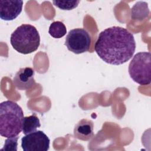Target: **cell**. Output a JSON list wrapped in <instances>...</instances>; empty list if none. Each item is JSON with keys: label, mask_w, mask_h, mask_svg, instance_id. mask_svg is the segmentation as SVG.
<instances>
[{"label": "cell", "mask_w": 151, "mask_h": 151, "mask_svg": "<svg viewBox=\"0 0 151 151\" xmlns=\"http://www.w3.org/2000/svg\"><path fill=\"white\" fill-rule=\"evenodd\" d=\"M54 5L58 8L63 10H71L76 8L80 1H53Z\"/></svg>", "instance_id": "obj_13"}, {"label": "cell", "mask_w": 151, "mask_h": 151, "mask_svg": "<svg viewBox=\"0 0 151 151\" xmlns=\"http://www.w3.org/2000/svg\"><path fill=\"white\" fill-rule=\"evenodd\" d=\"M10 42L17 52L28 54L38 49L40 44V37L34 26L22 24L11 34Z\"/></svg>", "instance_id": "obj_3"}, {"label": "cell", "mask_w": 151, "mask_h": 151, "mask_svg": "<svg viewBox=\"0 0 151 151\" xmlns=\"http://www.w3.org/2000/svg\"><path fill=\"white\" fill-rule=\"evenodd\" d=\"M135 49L133 35L127 29L117 26L102 31L94 45L95 51L103 61L116 65L129 61Z\"/></svg>", "instance_id": "obj_1"}, {"label": "cell", "mask_w": 151, "mask_h": 151, "mask_svg": "<svg viewBox=\"0 0 151 151\" xmlns=\"http://www.w3.org/2000/svg\"><path fill=\"white\" fill-rule=\"evenodd\" d=\"M91 41V37L86 30L75 28L70 30L67 35L65 45L69 51L79 54L89 50Z\"/></svg>", "instance_id": "obj_5"}, {"label": "cell", "mask_w": 151, "mask_h": 151, "mask_svg": "<svg viewBox=\"0 0 151 151\" xmlns=\"http://www.w3.org/2000/svg\"><path fill=\"white\" fill-rule=\"evenodd\" d=\"M93 123L87 119L81 120L75 126L74 136L82 140H88L93 136Z\"/></svg>", "instance_id": "obj_9"}, {"label": "cell", "mask_w": 151, "mask_h": 151, "mask_svg": "<svg viewBox=\"0 0 151 151\" xmlns=\"http://www.w3.org/2000/svg\"><path fill=\"white\" fill-rule=\"evenodd\" d=\"M18 136L9 137L5 140L4 146L1 150H17Z\"/></svg>", "instance_id": "obj_14"}, {"label": "cell", "mask_w": 151, "mask_h": 151, "mask_svg": "<svg viewBox=\"0 0 151 151\" xmlns=\"http://www.w3.org/2000/svg\"><path fill=\"white\" fill-rule=\"evenodd\" d=\"M149 9L146 2H137L131 9V17L132 19L142 20L147 17Z\"/></svg>", "instance_id": "obj_10"}, {"label": "cell", "mask_w": 151, "mask_h": 151, "mask_svg": "<svg viewBox=\"0 0 151 151\" xmlns=\"http://www.w3.org/2000/svg\"><path fill=\"white\" fill-rule=\"evenodd\" d=\"M50 139L41 130L26 134L21 139L24 151H47L50 147Z\"/></svg>", "instance_id": "obj_6"}, {"label": "cell", "mask_w": 151, "mask_h": 151, "mask_svg": "<svg viewBox=\"0 0 151 151\" xmlns=\"http://www.w3.org/2000/svg\"><path fill=\"white\" fill-rule=\"evenodd\" d=\"M41 126L40 119L36 113H33L29 116L24 117L22 124V133L27 134L36 131L37 129Z\"/></svg>", "instance_id": "obj_11"}, {"label": "cell", "mask_w": 151, "mask_h": 151, "mask_svg": "<svg viewBox=\"0 0 151 151\" xmlns=\"http://www.w3.org/2000/svg\"><path fill=\"white\" fill-rule=\"evenodd\" d=\"M23 6L22 1L1 0L0 17L2 20L12 21L21 12Z\"/></svg>", "instance_id": "obj_7"}, {"label": "cell", "mask_w": 151, "mask_h": 151, "mask_svg": "<svg viewBox=\"0 0 151 151\" xmlns=\"http://www.w3.org/2000/svg\"><path fill=\"white\" fill-rule=\"evenodd\" d=\"M24 113L15 102L6 100L0 104V134L9 138L17 136L22 130Z\"/></svg>", "instance_id": "obj_2"}, {"label": "cell", "mask_w": 151, "mask_h": 151, "mask_svg": "<svg viewBox=\"0 0 151 151\" xmlns=\"http://www.w3.org/2000/svg\"><path fill=\"white\" fill-rule=\"evenodd\" d=\"M48 32L53 38H60L66 34L67 29L62 22L54 21L50 24Z\"/></svg>", "instance_id": "obj_12"}, {"label": "cell", "mask_w": 151, "mask_h": 151, "mask_svg": "<svg viewBox=\"0 0 151 151\" xmlns=\"http://www.w3.org/2000/svg\"><path fill=\"white\" fill-rule=\"evenodd\" d=\"M131 78L140 85H148L151 81V54L139 52L134 55L129 65Z\"/></svg>", "instance_id": "obj_4"}, {"label": "cell", "mask_w": 151, "mask_h": 151, "mask_svg": "<svg viewBox=\"0 0 151 151\" xmlns=\"http://www.w3.org/2000/svg\"><path fill=\"white\" fill-rule=\"evenodd\" d=\"M34 74V69L31 67L20 68L14 77V84L17 89L20 90L31 88L35 84Z\"/></svg>", "instance_id": "obj_8"}]
</instances>
